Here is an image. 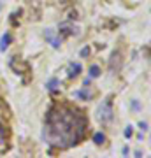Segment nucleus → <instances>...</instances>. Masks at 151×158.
<instances>
[{
	"instance_id": "obj_1",
	"label": "nucleus",
	"mask_w": 151,
	"mask_h": 158,
	"mask_svg": "<svg viewBox=\"0 0 151 158\" xmlns=\"http://www.w3.org/2000/svg\"><path fill=\"white\" fill-rule=\"evenodd\" d=\"M88 121L83 113L72 111L69 107H51L46 116L44 139L51 146L70 148L76 146L84 137Z\"/></svg>"
},
{
	"instance_id": "obj_2",
	"label": "nucleus",
	"mask_w": 151,
	"mask_h": 158,
	"mask_svg": "<svg viewBox=\"0 0 151 158\" xmlns=\"http://www.w3.org/2000/svg\"><path fill=\"white\" fill-rule=\"evenodd\" d=\"M99 118H100L102 123H109L112 119V102H111V98H107L100 107H99Z\"/></svg>"
},
{
	"instance_id": "obj_3",
	"label": "nucleus",
	"mask_w": 151,
	"mask_h": 158,
	"mask_svg": "<svg viewBox=\"0 0 151 158\" xmlns=\"http://www.w3.org/2000/svg\"><path fill=\"white\" fill-rule=\"evenodd\" d=\"M44 37H46V40H48V42L53 46V48H55V49H58V48L62 46V37H56L55 32H53L51 28H48V30L44 32Z\"/></svg>"
},
{
	"instance_id": "obj_4",
	"label": "nucleus",
	"mask_w": 151,
	"mask_h": 158,
	"mask_svg": "<svg viewBox=\"0 0 151 158\" xmlns=\"http://www.w3.org/2000/svg\"><path fill=\"white\" fill-rule=\"evenodd\" d=\"M11 40H12L11 34L6 32V34L2 35V39H0V51H6L7 48H9V44H11Z\"/></svg>"
},
{
	"instance_id": "obj_5",
	"label": "nucleus",
	"mask_w": 151,
	"mask_h": 158,
	"mask_svg": "<svg viewBox=\"0 0 151 158\" xmlns=\"http://www.w3.org/2000/svg\"><path fill=\"white\" fill-rule=\"evenodd\" d=\"M81 72V65L79 63H70V67H69V77H76L79 76Z\"/></svg>"
},
{
	"instance_id": "obj_6",
	"label": "nucleus",
	"mask_w": 151,
	"mask_h": 158,
	"mask_svg": "<svg viewBox=\"0 0 151 158\" xmlns=\"http://www.w3.org/2000/svg\"><path fill=\"white\" fill-rule=\"evenodd\" d=\"M74 97H79V98H84V100H88V98H91L93 97V93L88 90H81V91H76L74 93Z\"/></svg>"
},
{
	"instance_id": "obj_7",
	"label": "nucleus",
	"mask_w": 151,
	"mask_h": 158,
	"mask_svg": "<svg viewBox=\"0 0 151 158\" xmlns=\"http://www.w3.org/2000/svg\"><path fill=\"white\" fill-rule=\"evenodd\" d=\"M104 141H106V135H104L102 132H97L95 135H93V142H95V144H99V146H100V144H104Z\"/></svg>"
},
{
	"instance_id": "obj_8",
	"label": "nucleus",
	"mask_w": 151,
	"mask_h": 158,
	"mask_svg": "<svg viewBox=\"0 0 151 158\" xmlns=\"http://www.w3.org/2000/svg\"><path fill=\"white\" fill-rule=\"evenodd\" d=\"M58 85H60V81H58V79H51L49 83L46 85V88H48L49 91H55V90H56V86H58Z\"/></svg>"
},
{
	"instance_id": "obj_9",
	"label": "nucleus",
	"mask_w": 151,
	"mask_h": 158,
	"mask_svg": "<svg viewBox=\"0 0 151 158\" xmlns=\"http://www.w3.org/2000/svg\"><path fill=\"white\" fill-rule=\"evenodd\" d=\"M90 76H91V77H99V76H100V69L97 67V65H91V67H90Z\"/></svg>"
},
{
	"instance_id": "obj_10",
	"label": "nucleus",
	"mask_w": 151,
	"mask_h": 158,
	"mask_svg": "<svg viewBox=\"0 0 151 158\" xmlns=\"http://www.w3.org/2000/svg\"><path fill=\"white\" fill-rule=\"evenodd\" d=\"M132 134H134V128H132V127H127V130H125V137L128 139V137H132Z\"/></svg>"
},
{
	"instance_id": "obj_11",
	"label": "nucleus",
	"mask_w": 151,
	"mask_h": 158,
	"mask_svg": "<svg viewBox=\"0 0 151 158\" xmlns=\"http://www.w3.org/2000/svg\"><path fill=\"white\" fill-rule=\"evenodd\" d=\"M81 56L83 58L90 56V48H83V49H81Z\"/></svg>"
},
{
	"instance_id": "obj_12",
	"label": "nucleus",
	"mask_w": 151,
	"mask_h": 158,
	"mask_svg": "<svg viewBox=\"0 0 151 158\" xmlns=\"http://www.w3.org/2000/svg\"><path fill=\"white\" fill-rule=\"evenodd\" d=\"M139 127H141V130H144V132L148 130V123H144V121H141V123H139Z\"/></svg>"
},
{
	"instance_id": "obj_13",
	"label": "nucleus",
	"mask_w": 151,
	"mask_h": 158,
	"mask_svg": "<svg viewBox=\"0 0 151 158\" xmlns=\"http://www.w3.org/2000/svg\"><path fill=\"white\" fill-rule=\"evenodd\" d=\"M132 106H134V109H139V107H141V104H139L137 100H134V104H132Z\"/></svg>"
},
{
	"instance_id": "obj_14",
	"label": "nucleus",
	"mask_w": 151,
	"mask_h": 158,
	"mask_svg": "<svg viewBox=\"0 0 151 158\" xmlns=\"http://www.w3.org/2000/svg\"><path fill=\"white\" fill-rule=\"evenodd\" d=\"M2 132H4V127H2V123H0V134H2Z\"/></svg>"
},
{
	"instance_id": "obj_15",
	"label": "nucleus",
	"mask_w": 151,
	"mask_h": 158,
	"mask_svg": "<svg viewBox=\"0 0 151 158\" xmlns=\"http://www.w3.org/2000/svg\"><path fill=\"white\" fill-rule=\"evenodd\" d=\"M0 7H2V2H0Z\"/></svg>"
}]
</instances>
